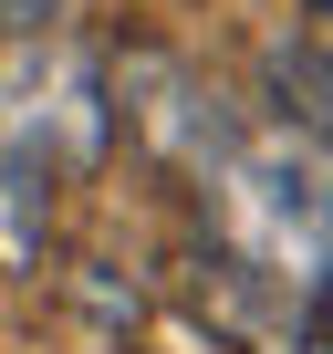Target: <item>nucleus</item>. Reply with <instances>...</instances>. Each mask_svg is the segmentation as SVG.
<instances>
[{
  "instance_id": "f257e3e1",
  "label": "nucleus",
  "mask_w": 333,
  "mask_h": 354,
  "mask_svg": "<svg viewBox=\"0 0 333 354\" xmlns=\"http://www.w3.org/2000/svg\"><path fill=\"white\" fill-rule=\"evenodd\" d=\"M42 11L53 0H0V32H42Z\"/></svg>"
}]
</instances>
